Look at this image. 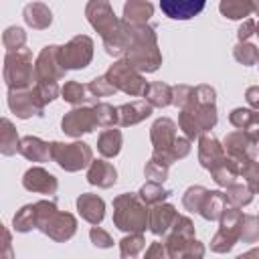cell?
<instances>
[{
	"mask_svg": "<svg viewBox=\"0 0 259 259\" xmlns=\"http://www.w3.org/2000/svg\"><path fill=\"white\" fill-rule=\"evenodd\" d=\"M85 16L95 32L103 40V49L111 57L125 55L130 45V30L123 18H117L109 0H89L85 6Z\"/></svg>",
	"mask_w": 259,
	"mask_h": 259,
	"instance_id": "obj_1",
	"label": "cell"
},
{
	"mask_svg": "<svg viewBox=\"0 0 259 259\" xmlns=\"http://www.w3.org/2000/svg\"><path fill=\"white\" fill-rule=\"evenodd\" d=\"M127 22V20H125ZM130 30V45L125 51V61L136 67L140 73H154L162 65V53L158 49V36L154 26L146 24H132L127 22Z\"/></svg>",
	"mask_w": 259,
	"mask_h": 259,
	"instance_id": "obj_2",
	"label": "cell"
},
{
	"mask_svg": "<svg viewBox=\"0 0 259 259\" xmlns=\"http://www.w3.org/2000/svg\"><path fill=\"white\" fill-rule=\"evenodd\" d=\"M34 208H36V229L55 243H65L77 233V219L71 212L59 210L57 202L38 200L34 202Z\"/></svg>",
	"mask_w": 259,
	"mask_h": 259,
	"instance_id": "obj_3",
	"label": "cell"
},
{
	"mask_svg": "<svg viewBox=\"0 0 259 259\" xmlns=\"http://www.w3.org/2000/svg\"><path fill=\"white\" fill-rule=\"evenodd\" d=\"M150 208L140 194L123 192L113 198V225L123 233H144L148 229Z\"/></svg>",
	"mask_w": 259,
	"mask_h": 259,
	"instance_id": "obj_4",
	"label": "cell"
},
{
	"mask_svg": "<svg viewBox=\"0 0 259 259\" xmlns=\"http://www.w3.org/2000/svg\"><path fill=\"white\" fill-rule=\"evenodd\" d=\"M34 77V63L32 53L28 49L8 51L4 57V83L8 89H28L32 87Z\"/></svg>",
	"mask_w": 259,
	"mask_h": 259,
	"instance_id": "obj_5",
	"label": "cell"
},
{
	"mask_svg": "<svg viewBox=\"0 0 259 259\" xmlns=\"http://www.w3.org/2000/svg\"><path fill=\"white\" fill-rule=\"evenodd\" d=\"M51 158L65 170V172H79L89 168L93 162V150L85 142H51Z\"/></svg>",
	"mask_w": 259,
	"mask_h": 259,
	"instance_id": "obj_6",
	"label": "cell"
},
{
	"mask_svg": "<svg viewBox=\"0 0 259 259\" xmlns=\"http://www.w3.org/2000/svg\"><path fill=\"white\" fill-rule=\"evenodd\" d=\"M105 77L111 81V85L117 91H123L125 95H134V97L144 95L146 89H148V85H150L146 81L144 73H140L136 67H132L125 59H119L113 65H109Z\"/></svg>",
	"mask_w": 259,
	"mask_h": 259,
	"instance_id": "obj_7",
	"label": "cell"
},
{
	"mask_svg": "<svg viewBox=\"0 0 259 259\" xmlns=\"http://www.w3.org/2000/svg\"><path fill=\"white\" fill-rule=\"evenodd\" d=\"M243 212L239 206H225L221 219H219V231L210 239V249L214 253H229L239 241V229H241Z\"/></svg>",
	"mask_w": 259,
	"mask_h": 259,
	"instance_id": "obj_8",
	"label": "cell"
},
{
	"mask_svg": "<svg viewBox=\"0 0 259 259\" xmlns=\"http://www.w3.org/2000/svg\"><path fill=\"white\" fill-rule=\"evenodd\" d=\"M93 59V38L87 34H77L61 47V61L67 71L85 69Z\"/></svg>",
	"mask_w": 259,
	"mask_h": 259,
	"instance_id": "obj_9",
	"label": "cell"
},
{
	"mask_svg": "<svg viewBox=\"0 0 259 259\" xmlns=\"http://www.w3.org/2000/svg\"><path fill=\"white\" fill-rule=\"evenodd\" d=\"M8 107L18 119H28L32 115L40 117L45 111V101L38 97L34 87L28 89H8Z\"/></svg>",
	"mask_w": 259,
	"mask_h": 259,
	"instance_id": "obj_10",
	"label": "cell"
},
{
	"mask_svg": "<svg viewBox=\"0 0 259 259\" xmlns=\"http://www.w3.org/2000/svg\"><path fill=\"white\" fill-rule=\"evenodd\" d=\"M95 127H99L95 111L93 107H87V105L73 107L61 119V130L71 138H81L85 134H91Z\"/></svg>",
	"mask_w": 259,
	"mask_h": 259,
	"instance_id": "obj_11",
	"label": "cell"
},
{
	"mask_svg": "<svg viewBox=\"0 0 259 259\" xmlns=\"http://www.w3.org/2000/svg\"><path fill=\"white\" fill-rule=\"evenodd\" d=\"M67 69L61 61V47L59 45H47L36 61H34V77L38 79H53V81H61L65 77Z\"/></svg>",
	"mask_w": 259,
	"mask_h": 259,
	"instance_id": "obj_12",
	"label": "cell"
},
{
	"mask_svg": "<svg viewBox=\"0 0 259 259\" xmlns=\"http://www.w3.org/2000/svg\"><path fill=\"white\" fill-rule=\"evenodd\" d=\"M223 146H225L227 156L237 160L241 166L257 158V142H253L243 130L227 134V138L223 140Z\"/></svg>",
	"mask_w": 259,
	"mask_h": 259,
	"instance_id": "obj_13",
	"label": "cell"
},
{
	"mask_svg": "<svg viewBox=\"0 0 259 259\" xmlns=\"http://www.w3.org/2000/svg\"><path fill=\"white\" fill-rule=\"evenodd\" d=\"M22 186L28 192H38V194H55L59 188V180L55 174L45 170L42 166H32L24 172L22 176Z\"/></svg>",
	"mask_w": 259,
	"mask_h": 259,
	"instance_id": "obj_14",
	"label": "cell"
},
{
	"mask_svg": "<svg viewBox=\"0 0 259 259\" xmlns=\"http://www.w3.org/2000/svg\"><path fill=\"white\" fill-rule=\"evenodd\" d=\"M225 156H227L225 146H223L214 136H210V134L206 132V134H202V136L198 138V162H200V166H202L204 170L210 172Z\"/></svg>",
	"mask_w": 259,
	"mask_h": 259,
	"instance_id": "obj_15",
	"label": "cell"
},
{
	"mask_svg": "<svg viewBox=\"0 0 259 259\" xmlns=\"http://www.w3.org/2000/svg\"><path fill=\"white\" fill-rule=\"evenodd\" d=\"M206 0H160L162 12L172 20H190L202 12Z\"/></svg>",
	"mask_w": 259,
	"mask_h": 259,
	"instance_id": "obj_16",
	"label": "cell"
},
{
	"mask_svg": "<svg viewBox=\"0 0 259 259\" xmlns=\"http://www.w3.org/2000/svg\"><path fill=\"white\" fill-rule=\"evenodd\" d=\"M176 214H178V212H176L174 204H170V202H158V204H154V206L150 208L148 229H150L156 237H164V235L170 231V227H172Z\"/></svg>",
	"mask_w": 259,
	"mask_h": 259,
	"instance_id": "obj_17",
	"label": "cell"
},
{
	"mask_svg": "<svg viewBox=\"0 0 259 259\" xmlns=\"http://www.w3.org/2000/svg\"><path fill=\"white\" fill-rule=\"evenodd\" d=\"M231 125L243 130L253 142H259V109L255 107H235L229 113Z\"/></svg>",
	"mask_w": 259,
	"mask_h": 259,
	"instance_id": "obj_18",
	"label": "cell"
},
{
	"mask_svg": "<svg viewBox=\"0 0 259 259\" xmlns=\"http://www.w3.org/2000/svg\"><path fill=\"white\" fill-rule=\"evenodd\" d=\"M77 210H79L81 219L87 221L89 225H99L103 221V217H105V202L97 194L83 192L77 198Z\"/></svg>",
	"mask_w": 259,
	"mask_h": 259,
	"instance_id": "obj_19",
	"label": "cell"
},
{
	"mask_svg": "<svg viewBox=\"0 0 259 259\" xmlns=\"http://www.w3.org/2000/svg\"><path fill=\"white\" fill-rule=\"evenodd\" d=\"M176 132H178V127L170 117H158L150 127V140H152L154 150L170 148L174 144V140L178 138Z\"/></svg>",
	"mask_w": 259,
	"mask_h": 259,
	"instance_id": "obj_20",
	"label": "cell"
},
{
	"mask_svg": "<svg viewBox=\"0 0 259 259\" xmlns=\"http://www.w3.org/2000/svg\"><path fill=\"white\" fill-rule=\"evenodd\" d=\"M152 115V105L142 99V101H132V103H123L117 107V125L127 127V125H136L140 121H144L146 117Z\"/></svg>",
	"mask_w": 259,
	"mask_h": 259,
	"instance_id": "obj_21",
	"label": "cell"
},
{
	"mask_svg": "<svg viewBox=\"0 0 259 259\" xmlns=\"http://www.w3.org/2000/svg\"><path fill=\"white\" fill-rule=\"evenodd\" d=\"M87 182L99 188H111L117 182V170L105 160H93L87 168Z\"/></svg>",
	"mask_w": 259,
	"mask_h": 259,
	"instance_id": "obj_22",
	"label": "cell"
},
{
	"mask_svg": "<svg viewBox=\"0 0 259 259\" xmlns=\"http://www.w3.org/2000/svg\"><path fill=\"white\" fill-rule=\"evenodd\" d=\"M18 154H22L30 162H49L51 158V144L36 138V136H24L20 138Z\"/></svg>",
	"mask_w": 259,
	"mask_h": 259,
	"instance_id": "obj_23",
	"label": "cell"
},
{
	"mask_svg": "<svg viewBox=\"0 0 259 259\" xmlns=\"http://www.w3.org/2000/svg\"><path fill=\"white\" fill-rule=\"evenodd\" d=\"M22 16H24V22L34 30H45L53 22V12L42 2H28L22 10Z\"/></svg>",
	"mask_w": 259,
	"mask_h": 259,
	"instance_id": "obj_24",
	"label": "cell"
},
{
	"mask_svg": "<svg viewBox=\"0 0 259 259\" xmlns=\"http://www.w3.org/2000/svg\"><path fill=\"white\" fill-rule=\"evenodd\" d=\"M210 176H212V180H214L219 186L227 188L229 184L237 182V178L241 176V164H239L237 160H233L231 156H225V158L210 170Z\"/></svg>",
	"mask_w": 259,
	"mask_h": 259,
	"instance_id": "obj_25",
	"label": "cell"
},
{
	"mask_svg": "<svg viewBox=\"0 0 259 259\" xmlns=\"http://www.w3.org/2000/svg\"><path fill=\"white\" fill-rule=\"evenodd\" d=\"M190 142L192 140H188L186 136L184 138H176L174 140V144L170 146V148H164V150H154L152 152V156L156 158V160H160V162H164V164H168V166H172L174 162H178V160H182V158H186L188 154H190Z\"/></svg>",
	"mask_w": 259,
	"mask_h": 259,
	"instance_id": "obj_26",
	"label": "cell"
},
{
	"mask_svg": "<svg viewBox=\"0 0 259 259\" xmlns=\"http://www.w3.org/2000/svg\"><path fill=\"white\" fill-rule=\"evenodd\" d=\"M154 16V6L148 0H127L123 4V20L132 24H146Z\"/></svg>",
	"mask_w": 259,
	"mask_h": 259,
	"instance_id": "obj_27",
	"label": "cell"
},
{
	"mask_svg": "<svg viewBox=\"0 0 259 259\" xmlns=\"http://www.w3.org/2000/svg\"><path fill=\"white\" fill-rule=\"evenodd\" d=\"M227 206V198H225V192L221 190H208L204 200H202V206L198 210V214L204 219V221H219L223 210Z\"/></svg>",
	"mask_w": 259,
	"mask_h": 259,
	"instance_id": "obj_28",
	"label": "cell"
},
{
	"mask_svg": "<svg viewBox=\"0 0 259 259\" xmlns=\"http://www.w3.org/2000/svg\"><path fill=\"white\" fill-rule=\"evenodd\" d=\"M61 97H63L69 105H73V107L85 105V103H89V101L97 103V97H93V95L89 93L87 85H81L79 81H67V83L63 85V89H61Z\"/></svg>",
	"mask_w": 259,
	"mask_h": 259,
	"instance_id": "obj_29",
	"label": "cell"
},
{
	"mask_svg": "<svg viewBox=\"0 0 259 259\" xmlns=\"http://www.w3.org/2000/svg\"><path fill=\"white\" fill-rule=\"evenodd\" d=\"M219 10L229 20H243L255 12V0H221Z\"/></svg>",
	"mask_w": 259,
	"mask_h": 259,
	"instance_id": "obj_30",
	"label": "cell"
},
{
	"mask_svg": "<svg viewBox=\"0 0 259 259\" xmlns=\"http://www.w3.org/2000/svg\"><path fill=\"white\" fill-rule=\"evenodd\" d=\"M20 148V138L16 134L14 123L8 117L0 119V152L2 156H12Z\"/></svg>",
	"mask_w": 259,
	"mask_h": 259,
	"instance_id": "obj_31",
	"label": "cell"
},
{
	"mask_svg": "<svg viewBox=\"0 0 259 259\" xmlns=\"http://www.w3.org/2000/svg\"><path fill=\"white\" fill-rule=\"evenodd\" d=\"M144 99L152 107H168V105H172V85L162 83V81H154L148 85Z\"/></svg>",
	"mask_w": 259,
	"mask_h": 259,
	"instance_id": "obj_32",
	"label": "cell"
},
{
	"mask_svg": "<svg viewBox=\"0 0 259 259\" xmlns=\"http://www.w3.org/2000/svg\"><path fill=\"white\" fill-rule=\"evenodd\" d=\"M121 144H123V136L119 130H105L97 138V150L103 158H115L121 150Z\"/></svg>",
	"mask_w": 259,
	"mask_h": 259,
	"instance_id": "obj_33",
	"label": "cell"
},
{
	"mask_svg": "<svg viewBox=\"0 0 259 259\" xmlns=\"http://www.w3.org/2000/svg\"><path fill=\"white\" fill-rule=\"evenodd\" d=\"M253 194H255V192L247 186V182H245V184L233 182V184H229V186L225 188V198H227V204H229V206H239V208H243V206L251 204Z\"/></svg>",
	"mask_w": 259,
	"mask_h": 259,
	"instance_id": "obj_34",
	"label": "cell"
},
{
	"mask_svg": "<svg viewBox=\"0 0 259 259\" xmlns=\"http://www.w3.org/2000/svg\"><path fill=\"white\" fill-rule=\"evenodd\" d=\"M140 198L148 204V206H154L158 202H164L168 196H170V190L162 186V182H156V180H148L142 188H140Z\"/></svg>",
	"mask_w": 259,
	"mask_h": 259,
	"instance_id": "obj_35",
	"label": "cell"
},
{
	"mask_svg": "<svg viewBox=\"0 0 259 259\" xmlns=\"http://www.w3.org/2000/svg\"><path fill=\"white\" fill-rule=\"evenodd\" d=\"M12 227L16 233H28L36 229V208L34 204H24L16 214L12 217Z\"/></svg>",
	"mask_w": 259,
	"mask_h": 259,
	"instance_id": "obj_36",
	"label": "cell"
},
{
	"mask_svg": "<svg viewBox=\"0 0 259 259\" xmlns=\"http://www.w3.org/2000/svg\"><path fill=\"white\" fill-rule=\"evenodd\" d=\"M233 57H235L237 63H241L245 67H251V65H255L259 61V49L249 40H243V42L239 40L235 45V49H233Z\"/></svg>",
	"mask_w": 259,
	"mask_h": 259,
	"instance_id": "obj_37",
	"label": "cell"
},
{
	"mask_svg": "<svg viewBox=\"0 0 259 259\" xmlns=\"http://www.w3.org/2000/svg\"><path fill=\"white\" fill-rule=\"evenodd\" d=\"M208 188L200 186V184H194V186H188L182 194V206L188 210V212H198L200 206H202V200L206 196Z\"/></svg>",
	"mask_w": 259,
	"mask_h": 259,
	"instance_id": "obj_38",
	"label": "cell"
},
{
	"mask_svg": "<svg viewBox=\"0 0 259 259\" xmlns=\"http://www.w3.org/2000/svg\"><path fill=\"white\" fill-rule=\"evenodd\" d=\"M146 247L144 233H130L119 241V255L121 257H136Z\"/></svg>",
	"mask_w": 259,
	"mask_h": 259,
	"instance_id": "obj_39",
	"label": "cell"
},
{
	"mask_svg": "<svg viewBox=\"0 0 259 259\" xmlns=\"http://www.w3.org/2000/svg\"><path fill=\"white\" fill-rule=\"evenodd\" d=\"M239 241L249 243V245L259 241V217H255V214H243L241 229H239Z\"/></svg>",
	"mask_w": 259,
	"mask_h": 259,
	"instance_id": "obj_40",
	"label": "cell"
},
{
	"mask_svg": "<svg viewBox=\"0 0 259 259\" xmlns=\"http://www.w3.org/2000/svg\"><path fill=\"white\" fill-rule=\"evenodd\" d=\"M93 111H95L99 127H113L117 123V107L97 101V103H93Z\"/></svg>",
	"mask_w": 259,
	"mask_h": 259,
	"instance_id": "obj_41",
	"label": "cell"
},
{
	"mask_svg": "<svg viewBox=\"0 0 259 259\" xmlns=\"http://www.w3.org/2000/svg\"><path fill=\"white\" fill-rule=\"evenodd\" d=\"M2 45L6 47V51H18L24 49L26 45V32L20 26H8L2 34Z\"/></svg>",
	"mask_w": 259,
	"mask_h": 259,
	"instance_id": "obj_42",
	"label": "cell"
},
{
	"mask_svg": "<svg viewBox=\"0 0 259 259\" xmlns=\"http://www.w3.org/2000/svg\"><path fill=\"white\" fill-rule=\"evenodd\" d=\"M32 87H34V91L38 93V97L45 101V105L51 103V101H55V99L59 97V93H61L59 83L53 81V79H38V81H34Z\"/></svg>",
	"mask_w": 259,
	"mask_h": 259,
	"instance_id": "obj_43",
	"label": "cell"
},
{
	"mask_svg": "<svg viewBox=\"0 0 259 259\" xmlns=\"http://www.w3.org/2000/svg\"><path fill=\"white\" fill-rule=\"evenodd\" d=\"M87 89H89V93H91L93 97H109V95H113V93L117 91L105 75H99V77L91 79V81L87 83Z\"/></svg>",
	"mask_w": 259,
	"mask_h": 259,
	"instance_id": "obj_44",
	"label": "cell"
},
{
	"mask_svg": "<svg viewBox=\"0 0 259 259\" xmlns=\"http://www.w3.org/2000/svg\"><path fill=\"white\" fill-rule=\"evenodd\" d=\"M168 170H170V166L164 164V162H160V160H156L154 156H152V158L146 162V166H144L146 178L156 180V182H164V180L168 178Z\"/></svg>",
	"mask_w": 259,
	"mask_h": 259,
	"instance_id": "obj_45",
	"label": "cell"
},
{
	"mask_svg": "<svg viewBox=\"0 0 259 259\" xmlns=\"http://www.w3.org/2000/svg\"><path fill=\"white\" fill-rule=\"evenodd\" d=\"M241 178H245L247 186L255 194H259V162L257 160H251L241 166Z\"/></svg>",
	"mask_w": 259,
	"mask_h": 259,
	"instance_id": "obj_46",
	"label": "cell"
},
{
	"mask_svg": "<svg viewBox=\"0 0 259 259\" xmlns=\"http://www.w3.org/2000/svg\"><path fill=\"white\" fill-rule=\"evenodd\" d=\"M192 91H194L192 85H184V83L172 85V105L178 107V109L186 107V103H188L190 97H192Z\"/></svg>",
	"mask_w": 259,
	"mask_h": 259,
	"instance_id": "obj_47",
	"label": "cell"
},
{
	"mask_svg": "<svg viewBox=\"0 0 259 259\" xmlns=\"http://www.w3.org/2000/svg\"><path fill=\"white\" fill-rule=\"evenodd\" d=\"M89 239H91V243H93L95 247H99V249H109V247H113V239H111V235H109L105 229L97 227V225L91 227V231H89Z\"/></svg>",
	"mask_w": 259,
	"mask_h": 259,
	"instance_id": "obj_48",
	"label": "cell"
},
{
	"mask_svg": "<svg viewBox=\"0 0 259 259\" xmlns=\"http://www.w3.org/2000/svg\"><path fill=\"white\" fill-rule=\"evenodd\" d=\"M255 32H257V22H255V20H251V18H245V20H243V24H241V26H239V30H237V38L243 42V40H249Z\"/></svg>",
	"mask_w": 259,
	"mask_h": 259,
	"instance_id": "obj_49",
	"label": "cell"
},
{
	"mask_svg": "<svg viewBox=\"0 0 259 259\" xmlns=\"http://www.w3.org/2000/svg\"><path fill=\"white\" fill-rule=\"evenodd\" d=\"M146 257L148 259H154V257H160V259H168L170 255H168V249H166V243L162 241H154L148 249H146Z\"/></svg>",
	"mask_w": 259,
	"mask_h": 259,
	"instance_id": "obj_50",
	"label": "cell"
},
{
	"mask_svg": "<svg viewBox=\"0 0 259 259\" xmlns=\"http://www.w3.org/2000/svg\"><path fill=\"white\" fill-rule=\"evenodd\" d=\"M245 99H247V103H249L251 107L259 109V87H257V85L247 87V91H245Z\"/></svg>",
	"mask_w": 259,
	"mask_h": 259,
	"instance_id": "obj_51",
	"label": "cell"
},
{
	"mask_svg": "<svg viewBox=\"0 0 259 259\" xmlns=\"http://www.w3.org/2000/svg\"><path fill=\"white\" fill-rule=\"evenodd\" d=\"M4 257H12V241H10V231L4 227V249H2Z\"/></svg>",
	"mask_w": 259,
	"mask_h": 259,
	"instance_id": "obj_52",
	"label": "cell"
},
{
	"mask_svg": "<svg viewBox=\"0 0 259 259\" xmlns=\"http://www.w3.org/2000/svg\"><path fill=\"white\" fill-rule=\"evenodd\" d=\"M243 257H259V247H257V249H251V251H247V253H243L241 259H243Z\"/></svg>",
	"mask_w": 259,
	"mask_h": 259,
	"instance_id": "obj_53",
	"label": "cell"
},
{
	"mask_svg": "<svg viewBox=\"0 0 259 259\" xmlns=\"http://www.w3.org/2000/svg\"><path fill=\"white\" fill-rule=\"evenodd\" d=\"M255 14L259 16V0H255Z\"/></svg>",
	"mask_w": 259,
	"mask_h": 259,
	"instance_id": "obj_54",
	"label": "cell"
},
{
	"mask_svg": "<svg viewBox=\"0 0 259 259\" xmlns=\"http://www.w3.org/2000/svg\"><path fill=\"white\" fill-rule=\"evenodd\" d=\"M255 34H257V36H259V24H257V32H255Z\"/></svg>",
	"mask_w": 259,
	"mask_h": 259,
	"instance_id": "obj_55",
	"label": "cell"
},
{
	"mask_svg": "<svg viewBox=\"0 0 259 259\" xmlns=\"http://www.w3.org/2000/svg\"><path fill=\"white\" fill-rule=\"evenodd\" d=\"M257 63H259V61H257Z\"/></svg>",
	"mask_w": 259,
	"mask_h": 259,
	"instance_id": "obj_56",
	"label": "cell"
}]
</instances>
